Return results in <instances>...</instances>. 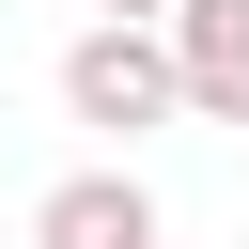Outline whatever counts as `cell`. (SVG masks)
Instances as JSON below:
<instances>
[{
    "label": "cell",
    "mask_w": 249,
    "mask_h": 249,
    "mask_svg": "<svg viewBox=\"0 0 249 249\" xmlns=\"http://www.w3.org/2000/svg\"><path fill=\"white\" fill-rule=\"evenodd\" d=\"M62 109H78L93 140H140V124H171V109H187V62H171V31H140V16H93V31L62 47Z\"/></svg>",
    "instance_id": "6da1fadb"
},
{
    "label": "cell",
    "mask_w": 249,
    "mask_h": 249,
    "mask_svg": "<svg viewBox=\"0 0 249 249\" xmlns=\"http://www.w3.org/2000/svg\"><path fill=\"white\" fill-rule=\"evenodd\" d=\"M93 16H140V31H171V0H93Z\"/></svg>",
    "instance_id": "277c9868"
},
{
    "label": "cell",
    "mask_w": 249,
    "mask_h": 249,
    "mask_svg": "<svg viewBox=\"0 0 249 249\" xmlns=\"http://www.w3.org/2000/svg\"><path fill=\"white\" fill-rule=\"evenodd\" d=\"M171 62L202 124H249V0H171Z\"/></svg>",
    "instance_id": "3957f363"
},
{
    "label": "cell",
    "mask_w": 249,
    "mask_h": 249,
    "mask_svg": "<svg viewBox=\"0 0 249 249\" xmlns=\"http://www.w3.org/2000/svg\"><path fill=\"white\" fill-rule=\"evenodd\" d=\"M31 249H171V233H156V187L109 156V171H62L31 202Z\"/></svg>",
    "instance_id": "7a4b0ae2"
}]
</instances>
